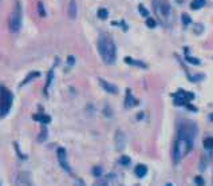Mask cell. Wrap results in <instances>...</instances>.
<instances>
[{"label":"cell","mask_w":213,"mask_h":186,"mask_svg":"<svg viewBox=\"0 0 213 186\" xmlns=\"http://www.w3.org/2000/svg\"><path fill=\"white\" fill-rule=\"evenodd\" d=\"M197 129L193 123H186L184 126H180L178 129V137L174 143V151H173V158L174 162H180L189 151L192 150L193 146V138L196 135Z\"/></svg>","instance_id":"obj_1"},{"label":"cell","mask_w":213,"mask_h":186,"mask_svg":"<svg viewBox=\"0 0 213 186\" xmlns=\"http://www.w3.org/2000/svg\"><path fill=\"white\" fill-rule=\"evenodd\" d=\"M98 51L100 58L103 59V62L106 64H113L115 62L117 58V48L115 44L113 43L111 39L106 38V36H102L98 40Z\"/></svg>","instance_id":"obj_2"},{"label":"cell","mask_w":213,"mask_h":186,"mask_svg":"<svg viewBox=\"0 0 213 186\" xmlns=\"http://www.w3.org/2000/svg\"><path fill=\"white\" fill-rule=\"evenodd\" d=\"M12 106V94L7 88L0 87V116H4Z\"/></svg>","instance_id":"obj_3"},{"label":"cell","mask_w":213,"mask_h":186,"mask_svg":"<svg viewBox=\"0 0 213 186\" xmlns=\"http://www.w3.org/2000/svg\"><path fill=\"white\" fill-rule=\"evenodd\" d=\"M20 22H22V7H20V3L16 2L15 3V8L12 11V14L10 15V30L12 32H18L20 28Z\"/></svg>","instance_id":"obj_4"},{"label":"cell","mask_w":213,"mask_h":186,"mask_svg":"<svg viewBox=\"0 0 213 186\" xmlns=\"http://www.w3.org/2000/svg\"><path fill=\"white\" fill-rule=\"evenodd\" d=\"M153 7H154L155 12L162 19H166L169 14H170V4H169L168 0H154L153 2Z\"/></svg>","instance_id":"obj_5"},{"label":"cell","mask_w":213,"mask_h":186,"mask_svg":"<svg viewBox=\"0 0 213 186\" xmlns=\"http://www.w3.org/2000/svg\"><path fill=\"white\" fill-rule=\"evenodd\" d=\"M193 98H194V95L192 92H185L182 90H180L174 95V104H177V106H186L189 100H192Z\"/></svg>","instance_id":"obj_6"},{"label":"cell","mask_w":213,"mask_h":186,"mask_svg":"<svg viewBox=\"0 0 213 186\" xmlns=\"http://www.w3.org/2000/svg\"><path fill=\"white\" fill-rule=\"evenodd\" d=\"M56 157H58V161H59V165L62 166V169H64L66 171L70 173L71 169H70V165H68V161H67V154H66V150L63 147H59L56 150Z\"/></svg>","instance_id":"obj_7"},{"label":"cell","mask_w":213,"mask_h":186,"mask_svg":"<svg viewBox=\"0 0 213 186\" xmlns=\"http://www.w3.org/2000/svg\"><path fill=\"white\" fill-rule=\"evenodd\" d=\"M125 145H126V137L121 130H118L115 133V146L118 151H122L125 149Z\"/></svg>","instance_id":"obj_8"},{"label":"cell","mask_w":213,"mask_h":186,"mask_svg":"<svg viewBox=\"0 0 213 186\" xmlns=\"http://www.w3.org/2000/svg\"><path fill=\"white\" fill-rule=\"evenodd\" d=\"M99 84L102 86V88L104 91H107V92H110V94H117L118 92V88H117L114 84H111V83H109L106 82L104 79H99Z\"/></svg>","instance_id":"obj_9"},{"label":"cell","mask_w":213,"mask_h":186,"mask_svg":"<svg viewBox=\"0 0 213 186\" xmlns=\"http://www.w3.org/2000/svg\"><path fill=\"white\" fill-rule=\"evenodd\" d=\"M76 11H78V7H76V2L75 0H70L68 3V18L70 19H75L76 18Z\"/></svg>","instance_id":"obj_10"},{"label":"cell","mask_w":213,"mask_h":186,"mask_svg":"<svg viewBox=\"0 0 213 186\" xmlns=\"http://www.w3.org/2000/svg\"><path fill=\"white\" fill-rule=\"evenodd\" d=\"M134 173H135V175L138 177V178H142V177H145V175H146V173H147L146 165H142V163L137 165L135 169H134Z\"/></svg>","instance_id":"obj_11"},{"label":"cell","mask_w":213,"mask_h":186,"mask_svg":"<svg viewBox=\"0 0 213 186\" xmlns=\"http://www.w3.org/2000/svg\"><path fill=\"white\" fill-rule=\"evenodd\" d=\"M111 180H114V174H107L104 178H100L99 181H96L92 186H110Z\"/></svg>","instance_id":"obj_12"},{"label":"cell","mask_w":213,"mask_h":186,"mask_svg":"<svg viewBox=\"0 0 213 186\" xmlns=\"http://www.w3.org/2000/svg\"><path fill=\"white\" fill-rule=\"evenodd\" d=\"M134 104H137L135 99L131 96V92H130V90H127V91H126V100H125V106H126V107L129 108V107H133V106H134Z\"/></svg>","instance_id":"obj_13"},{"label":"cell","mask_w":213,"mask_h":186,"mask_svg":"<svg viewBox=\"0 0 213 186\" xmlns=\"http://www.w3.org/2000/svg\"><path fill=\"white\" fill-rule=\"evenodd\" d=\"M34 119L35 120H38V122H42L44 125H47V123H50L51 122V118L48 115H44V114H35L34 115Z\"/></svg>","instance_id":"obj_14"},{"label":"cell","mask_w":213,"mask_h":186,"mask_svg":"<svg viewBox=\"0 0 213 186\" xmlns=\"http://www.w3.org/2000/svg\"><path fill=\"white\" fill-rule=\"evenodd\" d=\"M125 62L129 63V64H131V66H138L141 68H146V64H145L143 62H139V60H135V59H131V58H125Z\"/></svg>","instance_id":"obj_15"},{"label":"cell","mask_w":213,"mask_h":186,"mask_svg":"<svg viewBox=\"0 0 213 186\" xmlns=\"http://www.w3.org/2000/svg\"><path fill=\"white\" fill-rule=\"evenodd\" d=\"M205 6V0H193L190 3V8L192 10H200Z\"/></svg>","instance_id":"obj_16"},{"label":"cell","mask_w":213,"mask_h":186,"mask_svg":"<svg viewBox=\"0 0 213 186\" xmlns=\"http://www.w3.org/2000/svg\"><path fill=\"white\" fill-rule=\"evenodd\" d=\"M204 147L207 150H213V137H208V138L204 139Z\"/></svg>","instance_id":"obj_17"},{"label":"cell","mask_w":213,"mask_h":186,"mask_svg":"<svg viewBox=\"0 0 213 186\" xmlns=\"http://www.w3.org/2000/svg\"><path fill=\"white\" fill-rule=\"evenodd\" d=\"M98 18L99 19H102V20H106L107 19V16H109V12H107V10H104V8H99L98 10Z\"/></svg>","instance_id":"obj_18"},{"label":"cell","mask_w":213,"mask_h":186,"mask_svg":"<svg viewBox=\"0 0 213 186\" xmlns=\"http://www.w3.org/2000/svg\"><path fill=\"white\" fill-rule=\"evenodd\" d=\"M52 76H54V71H50L48 72V76H47V82H46V86H44V92L47 94V90H48V87H50V84H51V80H52Z\"/></svg>","instance_id":"obj_19"},{"label":"cell","mask_w":213,"mask_h":186,"mask_svg":"<svg viewBox=\"0 0 213 186\" xmlns=\"http://www.w3.org/2000/svg\"><path fill=\"white\" fill-rule=\"evenodd\" d=\"M38 76H39V72H36V71H35V72H31V74L28 75L26 79H24V82L22 83V86H24V84H26V83H28V82H30L31 79H34V78H38Z\"/></svg>","instance_id":"obj_20"},{"label":"cell","mask_w":213,"mask_h":186,"mask_svg":"<svg viewBox=\"0 0 213 186\" xmlns=\"http://www.w3.org/2000/svg\"><path fill=\"white\" fill-rule=\"evenodd\" d=\"M181 19H182V24H184V26H188V24H190V22H192L190 16H189L188 14H182V15H181Z\"/></svg>","instance_id":"obj_21"},{"label":"cell","mask_w":213,"mask_h":186,"mask_svg":"<svg viewBox=\"0 0 213 186\" xmlns=\"http://www.w3.org/2000/svg\"><path fill=\"white\" fill-rule=\"evenodd\" d=\"M102 173H103V170H102V167L100 166L92 167V174H94V177H100L102 175Z\"/></svg>","instance_id":"obj_22"},{"label":"cell","mask_w":213,"mask_h":186,"mask_svg":"<svg viewBox=\"0 0 213 186\" xmlns=\"http://www.w3.org/2000/svg\"><path fill=\"white\" fill-rule=\"evenodd\" d=\"M185 59H186V62H189V63H192V64H196V66H198L200 64V60L197 59V58H193V56H185Z\"/></svg>","instance_id":"obj_23"},{"label":"cell","mask_w":213,"mask_h":186,"mask_svg":"<svg viewBox=\"0 0 213 186\" xmlns=\"http://www.w3.org/2000/svg\"><path fill=\"white\" fill-rule=\"evenodd\" d=\"M119 163H122L123 166H127V165H130V158L127 155H122L119 158Z\"/></svg>","instance_id":"obj_24"},{"label":"cell","mask_w":213,"mask_h":186,"mask_svg":"<svg viewBox=\"0 0 213 186\" xmlns=\"http://www.w3.org/2000/svg\"><path fill=\"white\" fill-rule=\"evenodd\" d=\"M146 26L149 27V28H154L155 26H157V22L154 19H151V18H147L146 19Z\"/></svg>","instance_id":"obj_25"},{"label":"cell","mask_w":213,"mask_h":186,"mask_svg":"<svg viewBox=\"0 0 213 186\" xmlns=\"http://www.w3.org/2000/svg\"><path fill=\"white\" fill-rule=\"evenodd\" d=\"M138 8H139V14L142 15L143 18H147V16H149V11L146 10V8H145V7L142 6V4H139V7H138Z\"/></svg>","instance_id":"obj_26"},{"label":"cell","mask_w":213,"mask_h":186,"mask_svg":"<svg viewBox=\"0 0 213 186\" xmlns=\"http://www.w3.org/2000/svg\"><path fill=\"white\" fill-rule=\"evenodd\" d=\"M38 10H39V15L40 16H46V11H44V7H43V3L42 2L38 3Z\"/></svg>","instance_id":"obj_27"},{"label":"cell","mask_w":213,"mask_h":186,"mask_svg":"<svg viewBox=\"0 0 213 186\" xmlns=\"http://www.w3.org/2000/svg\"><path fill=\"white\" fill-rule=\"evenodd\" d=\"M194 182L197 184V186H204V180H202V177H200V175H197L194 178Z\"/></svg>","instance_id":"obj_28"},{"label":"cell","mask_w":213,"mask_h":186,"mask_svg":"<svg viewBox=\"0 0 213 186\" xmlns=\"http://www.w3.org/2000/svg\"><path fill=\"white\" fill-rule=\"evenodd\" d=\"M46 137H47V130L46 129H43L42 133H40V135H39V141H44L46 139Z\"/></svg>","instance_id":"obj_29"},{"label":"cell","mask_w":213,"mask_h":186,"mask_svg":"<svg viewBox=\"0 0 213 186\" xmlns=\"http://www.w3.org/2000/svg\"><path fill=\"white\" fill-rule=\"evenodd\" d=\"M74 62H75L74 56H68V59H67V63L70 64V66H72V64H74Z\"/></svg>","instance_id":"obj_30"},{"label":"cell","mask_w":213,"mask_h":186,"mask_svg":"<svg viewBox=\"0 0 213 186\" xmlns=\"http://www.w3.org/2000/svg\"><path fill=\"white\" fill-rule=\"evenodd\" d=\"M209 119H211L212 122H213V112H212V114H209Z\"/></svg>","instance_id":"obj_31"}]
</instances>
